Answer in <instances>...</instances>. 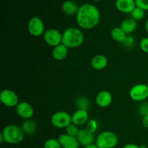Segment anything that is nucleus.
<instances>
[{
	"mask_svg": "<svg viewBox=\"0 0 148 148\" xmlns=\"http://www.w3.org/2000/svg\"><path fill=\"white\" fill-rule=\"evenodd\" d=\"M140 148H147V147L145 145H140Z\"/></svg>",
	"mask_w": 148,
	"mask_h": 148,
	"instance_id": "f704fd0d",
	"label": "nucleus"
},
{
	"mask_svg": "<svg viewBox=\"0 0 148 148\" xmlns=\"http://www.w3.org/2000/svg\"><path fill=\"white\" fill-rule=\"evenodd\" d=\"M16 111L17 115L22 119L27 120L34 115V109L33 106L27 102H20L16 106Z\"/></svg>",
	"mask_w": 148,
	"mask_h": 148,
	"instance_id": "9d476101",
	"label": "nucleus"
},
{
	"mask_svg": "<svg viewBox=\"0 0 148 148\" xmlns=\"http://www.w3.org/2000/svg\"><path fill=\"white\" fill-rule=\"evenodd\" d=\"M89 114L88 111L82 109H77L72 115V123L76 126L84 125L89 121Z\"/></svg>",
	"mask_w": 148,
	"mask_h": 148,
	"instance_id": "4468645a",
	"label": "nucleus"
},
{
	"mask_svg": "<svg viewBox=\"0 0 148 148\" xmlns=\"http://www.w3.org/2000/svg\"><path fill=\"white\" fill-rule=\"evenodd\" d=\"M43 148H62L58 139L50 138L45 142Z\"/></svg>",
	"mask_w": 148,
	"mask_h": 148,
	"instance_id": "b1692460",
	"label": "nucleus"
},
{
	"mask_svg": "<svg viewBox=\"0 0 148 148\" xmlns=\"http://www.w3.org/2000/svg\"><path fill=\"white\" fill-rule=\"evenodd\" d=\"M51 121L56 128L66 129L72 124V115L66 111H57L52 115Z\"/></svg>",
	"mask_w": 148,
	"mask_h": 148,
	"instance_id": "39448f33",
	"label": "nucleus"
},
{
	"mask_svg": "<svg viewBox=\"0 0 148 148\" xmlns=\"http://www.w3.org/2000/svg\"><path fill=\"white\" fill-rule=\"evenodd\" d=\"M119 142L118 137L111 131H104L96 137L95 144L99 148H114Z\"/></svg>",
	"mask_w": 148,
	"mask_h": 148,
	"instance_id": "20e7f679",
	"label": "nucleus"
},
{
	"mask_svg": "<svg viewBox=\"0 0 148 148\" xmlns=\"http://www.w3.org/2000/svg\"><path fill=\"white\" fill-rule=\"evenodd\" d=\"M4 140L6 143L10 145L20 144L23 141L25 133L21 127L15 124L6 126L1 132Z\"/></svg>",
	"mask_w": 148,
	"mask_h": 148,
	"instance_id": "7ed1b4c3",
	"label": "nucleus"
},
{
	"mask_svg": "<svg viewBox=\"0 0 148 148\" xmlns=\"http://www.w3.org/2000/svg\"><path fill=\"white\" fill-rule=\"evenodd\" d=\"M23 132L26 134H33L37 130V125L33 121L27 119L22 124L21 126Z\"/></svg>",
	"mask_w": 148,
	"mask_h": 148,
	"instance_id": "412c9836",
	"label": "nucleus"
},
{
	"mask_svg": "<svg viewBox=\"0 0 148 148\" xmlns=\"http://www.w3.org/2000/svg\"><path fill=\"white\" fill-rule=\"evenodd\" d=\"M92 1H101V0H92Z\"/></svg>",
	"mask_w": 148,
	"mask_h": 148,
	"instance_id": "c9c22d12",
	"label": "nucleus"
},
{
	"mask_svg": "<svg viewBox=\"0 0 148 148\" xmlns=\"http://www.w3.org/2000/svg\"><path fill=\"white\" fill-rule=\"evenodd\" d=\"M116 7L119 12L123 13H132L136 7L134 0H116Z\"/></svg>",
	"mask_w": 148,
	"mask_h": 148,
	"instance_id": "2eb2a0df",
	"label": "nucleus"
},
{
	"mask_svg": "<svg viewBox=\"0 0 148 148\" xmlns=\"http://www.w3.org/2000/svg\"><path fill=\"white\" fill-rule=\"evenodd\" d=\"M143 125L144 126L145 128L148 129V115L143 117Z\"/></svg>",
	"mask_w": 148,
	"mask_h": 148,
	"instance_id": "7c9ffc66",
	"label": "nucleus"
},
{
	"mask_svg": "<svg viewBox=\"0 0 148 148\" xmlns=\"http://www.w3.org/2000/svg\"><path fill=\"white\" fill-rule=\"evenodd\" d=\"M120 27L125 32L126 34H130L136 30L137 27V23L133 18H127L121 22Z\"/></svg>",
	"mask_w": 148,
	"mask_h": 148,
	"instance_id": "6ab92c4d",
	"label": "nucleus"
},
{
	"mask_svg": "<svg viewBox=\"0 0 148 148\" xmlns=\"http://www.w3.org/2000/svg\"><path fill=\"white\" fill-rule=\"evenodd\" d=\"M147 100H148V98H147Z\"/></svg>",
	"mask_w": 148,
	"mask_h": 148,
	"instance_id": "4c0bfd02",
	"label": "nucleus"
},
{
	"mask_svg": "<svg viewBox=\"0 0 148 148\" xmlns=\"http://www.w3.org/2000/svg\"><path fill=\"white\" fill-rule=\"evenodd\" d=\"M84 148H99L97 146L96 144H91V145H87L85 146V147H84Z\"/></svg>",
	"mask_w": 148,
	"mask_h": 148,
	"instance_id": "473e14b6",
	"label": "nucleus"
},
{
	"mask_svg": "<svg viewBox=\"0 0 148 148\" xmlns=\"http://www.w3.org/2000/svg\"><path fill=\"white\" fill-rule=\"evenodd\" d=\"M75 105L77 107L78 109H82L88 111L90 106V101L87 98L86 96H81L77 97L75 100Z\"/></svg>",
	"mask_w": 148,
	"mask_h": 148,
	"instance_id": "4be33fe9",
	"label": "nucleus"
},
{
	"mask_svg": "<svg viewBox=\"0 0 148 148\" xmlns=\"http://www.w3.org/2000/svg\"><path fill=\"white\" fill-rule=\"evenodd\" d=\"M62 148H79V143L77 137H72L67 134H62L58 137Z\"/></svg>",
	"mask_w": 148,
	"mask_h": 148,
	"instance_id": "ddd939ff",
	"label": "nucleus"
},
{
	"mask_svg": "<svg viewBox=\"0 0 148 148\" xmlns=\"http://www.w3.org/2000/svg\"><path fill=\"white\" fill-rule=\"evenodd\" d=\"M85 40V36L80 29L68 27L62 33V44L68 49H75L81 46Z\"/></svg>",
	"mask_w": 148,
	"mask_h": 148,
	"instance_id": "f03ea898",
	"label": "nucleus"
},
{
	"mask_svg": "<svg viewBox=\"0 0 148 148\" xmlns=\"http://www.w3.org/2000/svg\"><path fill=\"white\" fill-rule=\"evenodd\" d=\"M147 88H148V83L147 84Z\"/></svg>",
	"mask_w": 148,
	"mask_h": 148,
	"instance_id": "e433bc0d",
	"label": "nucleus"
},
{
	"mask_svg": "<svg viewBox=\"0 0 148 148\" xmlns=\"http://www.w3.org/2000/svg\"><path fill=\"white\" fill-rule=\"evenodd\" d=\"M43 36L46 44L53 48L62 43V33L55 28L46 30Z\"/></svg>",
	"mask_w": 148,
	"mask_h": 148,
	"instance_id": "6e6552de",
	"label": "nucleus"
},
{
	"mask_svg": "<svg viewBox=\"0 0 148 148\" xmlns=\"http://www.w3.org/2000/svg\"><path fill=\"white\" fill-rule=\"evenodd\" d=\"M65 130H66V134L75 137H77V136L78 133H79V131L77 126L72 124V123L71 124H69V125L68 126Z\"/></svg>",
	"mask_w": 148,
	"mask_h": 148,
	"instance_id": "393cba45",
	"label": "nucleus"
},
{
	"mask_svg": "<svg viewBox=\"0 0 148 148\" xmlns=\"http://www.w3.org/2000/svg\"><path fill=\"white\" fill-rule=\"evenodd\" d=\"M101 14L98 9L91 4H84L79 7L76 20L79 27L91 30L98 25Z\"/></svg>",
	"mask_w": 148,
	"mask_h": 148,
	"instance_id": "f257e3e1",
	"label": "nucleus"
},
{
	"mask_svg": "<svg viewBox=\"0 0 148 148\" xmlns=\"http://www.w3.org/2000/svg\"><path fill=\"white\" fill-rule=\"evenodd\" d=\"M98 127V124L95 119H90L88 121L87 123V127L86 129L91 132L92 133H95L97 131Z\"/></svg>",
	"mask_w": 148,
	"mask_h": 148,
	"instance_id": "a878e982",
	"label": "nucleus"
},
{
	"mask_svg": "<svg viewBox=\"0 0 148 148\" xmlns=\"http://www.w3.org/2000/svg\"><path fill=\"white\" fill-rule=\"evenodd\" d=\"M145 30L147 31V33H148V19L146 20L145 22Z\"/></svg>",
	"mask_w": 148,
	"mask_h": 148,
	"instance_id": "72a5a7b5",
	"label": "nucleus"
},
{
	"mask_svg": "<svg viewBox=\"0 0 148 148\" xmlns=\"http://www.w3.org/2000/svg\"><path fill=\"white\" fill-rule=\"evenodd\" d=\"M69 49L64 44L58 45L52 50V56L56 61H62L67 56Z\"/></svg>",
	"mask_w": 148,
	"mask_h": 148,
	"instance_id": "f3484780",
	"label": "nucleus"
},
{
	"mask_svg": "<svg viewBox=\"0 0 148 148\" xmlns=\"http://www.w3.org/2000/svg\"><path fill=\"white\" fill-rule=\"evenodd\" d=\"M140 48L143 52L148 53V37H145L141 39L140 42Z\"/></svg>",
	"mask_w": 148,
	"mask_h": 148,
	"instance_id": "cd10ccee",
	"label": "nucleus"
},
{
	"mask_svg": "<svg viewBox=\"0 0 148 148\" xmlns=\"http://www.w3.org/2000/svg\"><path fill=\"white\" fill-rule=\"evenodd\" d=\"M123 43H124V46H127V47H132V46L134 43V38H133L132 36H127V38H126L125 40L123 42Z\"/></svg>",
	"mask_w": 148,
	"mask_h": 148,
	"instance_id": "c756f323",
	"label": "nucleus"
},
{
	"mask_svg": "<svg viewBox=\"0 0 148 148\" xmlns=\"http://www.w3.org/2000/svg\"><path fill=\"white\" fill-rule=\"evenodd\" d=\"M130 98L136 102H144L148 98L147 84L139 83L132 86L129 92Z\"/></svg>",
	"mask_w": 148,
	"mask_h": 148,
	"instance_id": "423d86ee",
	"label": "nucleus"
},
{
	"mask_svg": "<svg viewBox=\"0 0 148 148\" xmlns=\"http://www.w3.org/2000/svg\"><path fill=\"white\" fill-rule=\"evenodd\" d=\"M113 101L112 95L107 90H101L95 97V103L101 108H107Z\"/></svg>",
	"mask_w": 148,
	"mask_h": 148,
	"instance_id": "f8f14e48",
	"label": "nucleus"
},
{
	"mask_svg": "<svg viewBox=\"0 0 148 148\" xmlns=\"http://www.w3.org/2000/svg\"><path fill=\"white\" fill-rule=\"evenodd\" d=\"M77 138L79 145H81L83 147L93 144L94 141H95V140H96L93 133L90 132L86 128L79 130V133L77 136Z\"/></svg>",
	"mask_w": 148,
	"mask_h": 148,
	"instance_id": "9b49d317",
	"label": "nucleus"
},
{
	"mask_svg": "<svg viewBox=\"0 0 148 148\" xmlns=\"http://www.w3.org/2000/svg\"><path fill=\"white\" fill-rule=\"evenodd\" d=\"M145 11L143 10V9L136 7L131 13L132 18L135 20L136 21H140V20H142L145 17Z\"/></svg>",
	"mask_w": 148,
	"mask_h": 148,
	"instance_id": "5701e85b",
	"label": "nucleus"
},
{
	"mask_svg": "<svg viewBox=\"0 0 148 148\" xmlns=\"http://www.w3.org/2000/svg\"><path fill=\"white\" fill-rule=\"evenodd\" d=\"M79 7H78L77 4L73 1L67 0L64 1L62 4V10L66 14L69 16H74L78 12Z\"/></svg>",
	"mask_w": 148,
	"mask_h": 148,
	"instance_id": "a211bd4d",
	"label": "nucleus"
},
{
	"mask_svg": "<svg viewBox=\"0 0 148 148\" xmlns=\"http://www.w3.org/2000/svg\"><path fill=\"white\" fill-rule=\"evenodd\" d=\"M136 7L143 9L145 11H148V0H134Z\"/></svg>",
	"mask_w": 148,
	"mask_h": 148,
	"instance_id": "c85d7f7f",
	"label": "nucleus"
},
{
	"mask_svg": "<svg viewBox=\"0 0 148 148\" xmlns=\"http://www.w3.org/2000/svg\"><path fill=\"white\" fill-rule=\"evenodd\" d=\"M0 101L7 107H16L19 103V98L15 92L10 89H4L0 93Z\"/></svg>",
	"mask_w": 148,
	"mask_h": 148,
	"instance_id": "1a4fd4ad",
	"label": "nucleus"
},
{
	"mask_svg": "<svg viewBox=\"0 0 148 148\" xmlns=\"http://www.w3.org/2000/svg\"><path fill=\"white\" fill-rule=\"evenodd\" d=\"M138 112L143 117L148 115V101L142 102L138 106Z\"/></svg>",
	"mask_w": 148,
	"mask_h": 148,
	"instance_id": "bb28decb",
	"label": "nucleus"
},
{
	"mask_svg": "<svg viewBox=\"0 0 148 148\" xmlns=\"http://www.w3.org/2000/svg\"><path fill=\"white\" fill-rule=\"evenodd\" d=\"M27 30L34 37H39L45 33V26L43 20L38 17H33L27 23Z\"/></svg>",
	"mask_w": 148,
	"mask_h": 148,
	"instance_id": "0eeeda50",
	"label": "nucleus"
},
{
	"mask_svg": "<svg viewBox=\"0 0 148 148\" xmlns=\"http://www.w3.org/2000/svg\"><path fill=\"white\" fill-rule=\"evenodd\" d=\"M111 36L115 41L123 43L127 38L125 32L121 28V27H115L111 30Z\"/></svg>",
	"mask_w": 148,
	"mask_h": 148,
	"instance_id": "aec40b11",
	"label": "nucleus"
},
{
	"mask_svg": "<svg viewBox=\"0 0 148 148\" xmlns=\"http://www.w3.org/2000/svg\"><path fill=\"white\" fill-rule=\"evenodd\" d=\"M90 64L95 70H103L108 65V59L103 54H97L91 59Z\"/></svg>",
	"mask_w": 148,
	"mask_h": 148,
	"instance_id": "dca6fc26",
	"label": "nucleus"
},
{
	"mask_svg": "<svg viewBox=\"0 0 148 148\" xmlns=\"http://www.w3.org/2000/svg\"><path fill=\"white\" fill-rule=\"evenodd\" d=\"M123 148H140V146L135 144H132V143H129V144L125 145Z\"/></svg>",
	"mask_w": 148,
	"mask_h": 148,
	"instance_id": "2f4dec72",
	"label": "nucleus"
}]
</instances>
